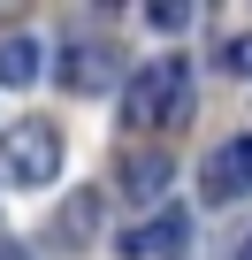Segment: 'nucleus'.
Returning <instances> with one entry per match:
<instances>
[{"label":"nucleus","instance_id":"obj_1","mask_svg":"<svg viewBox=\"0 0 252 260\" xmlns=\"http://www.w3.org/2000/svg\"><path fill=\"white\" fill-rule=\"evenodd\" d=\"M191 69L184 61H138L130 69V84H122V122H130V130H168V122H184L191 115Z\"/></svg>","mask_w":252,"mask_h":260},{"label":"nucleus","instance_id":"obj_2","mask_svg":"<svg viewBox=\"0 0 252 260\" xmlns=\"http://www.w3.org/2000/svg\"><path fill=\"white\" fill-rule=\"evenodd\" d=\"M61 176V130L54 122H8L0 138V184L8 191H46Z\"/></svg>","mask_w":252,"mask_h":260},{"label":"nucleus","instance_id":"obj_3","mask_svg":"<svg viewBox=\"0 0 252 260\" xmlns=\"http://www.w3.org/2000/svg\"><path fill=\"white\" fill-rule=\"evenodd\" d=\"M69 92H107L115 77H122V54L107 46V39H69L61 46V69H54Z\"/></svg>","mask_w":252,"mask_h":260},{"label":"nucleus","instance_id":"obj_4","mask_svg":"<svg viewBox=\"0 0 252 260\" xmlns=\"http://www.w3.org/2000/svg\"><path fill=\"white\" fill-rule=\"evenodd\" d=\"M206 207H229V199H244L252 191V138H222L214 153H206Z\"/></svg>","mask_w":252,"mask_h":260},{"label":"nucleus","instance_id":"obj_5","mask_svg":"<svg viewBox=\"0 0 252 260\" xmlns=\"http://www.w3.org/2000/svg\"><path fill=\"white\" fill-rule=\"evenodd\" d=\"M184 237H191V214H184V207H161L153 222L122 230V245H115V252H122V260H168Z\"/></svg>","mask_w":252,"mask_h":260},{"label":"nucleus","instance_id":"obj_6","mask_svg":"<svg viewBox=\"0 0 252 260\" xmlns=\"http://www.w3.org/2000/svg\"><path fill=\"white\" fill-rule=\"evenodd\" d=\"M168 176H176V161H168L161 146H138V153H122V199H130V207H161Z\"/></svg>","mask_w":252,"mask_h":260},{"label":"nucleus","instance_id":"obj_7","mask_svg":"<svg viewBox=\"0 0 252 260\" xmlns=\"http://www.w3.org/2000/svg\"><path fill=\"white\" fill-rule=\"evenodd\" d=\"M0 84H8V92L39 84V39L31 31H8V39H0Z\"/></svg>","mask_w":252,"mask_h":260},{"label":"nucleus","instance_id":"obj_8","mask_svg":"<svg viewBox=\"0 0 252 260\" xmlns=\"http://www.w3.org/2000/svg\"><path fill=\"white\" fill-rule=\"evenodd\" d=\"M92 222H99V199H92V191H77V199L61 207V237L77 245V237H92Z\"/></svg>","mask_w":252,"mask_h":260},{"label":"nucleus","instance_id":"obj_9","mask_svg":"<svg viewBox=\"0 0 252 260\" xmlns=\"http://www.w3.org/2000/svg\"><path fill=\"white\" fill-rule=\"evenodd\" d=\"M222 69H229V77H252V39H229V46H222Z\"/></svg>","mask_w":252,"mask_h":260},{"label":"nucleus","instance_id":"obj_10","mask_svg":"<svg viewBox=\"0 0 252 260\" xmlns=\"http://www.w3.org/2000/svg\"><path fill=\"white\" fill-rule=\"evenodd\" d=\"M184 23H191L184 0H161V8H153V31H184Z\"/></svg>","mask_w":252,"mask_h":260},{"label":"nucleus","instance_id":"obj_11","mask_svg":"<svg viewBox=\"0 0 252 260\" xmlns=\"http://www.w3.org/2000/svg\"><path fill=\"white\" fill-rule=\"evenodd\" d=\"M0 260H31V252H23V245H8V237H0Z\"/></svg>","mask_w":252,"mask_h":260},{"label":"nucleus","instance_id":"obj_12","mask_svg":"<svg viewBox=\"0 0 252 260\" xmlns=\"http://www.w3.org/2000/svg\"><path fill=\"white\" fill-rule=\"evenodd\" d=\"M237 260H252V237H244V245H237Z\"/></svg>","mask_w":252,"mask_h":260}]
</instances>
